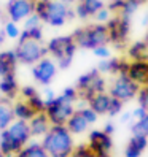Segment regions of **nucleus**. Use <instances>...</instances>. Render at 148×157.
<instances>
[{
	"label": "nucleus",
	"instance_id": "obj_22",
	"mask_svg": "<svg viewBox=\"0 0 148 157\" xmlns=\"http://www.w3.org/2000/svg\"><path fill=\"white\" fill-rule=\"evenodd\" d=\"M127 56L131 60H148V43L135 41L127 48Z\"/></svg>",
	"mask_w": 148,
	"mask_h": 157
},
{
	"label": "nucleus",
	"instance_id": "obj_6",
	"mask_svg": "<svg viewBox=\"0 0 148 157\" xmlns=\"http://www.w3.org/2000/svg\"><path fill=\"white\" fill-rule=\"evenodd\" d=\"M77 90L80 97L78 100H85V101H89V98L99 94V92H105V79L100 76V71L97 70V67L78 78Z\"/></svg>",
	"mask_w": 148,
	"mask_h": 157
},
{
	"label": "nucleus",
	"instance_id": "obj_50",
	"mask_svg": "<svg viewBox=\"0 0 148 157\" xmlns=\"http://www.w3.org/2000/svg\"><path fill=\"white\" fill-rule=\"evenodd\" d=\"M145 41L148 43V32H146V36H145Z\"/></svg>",
	"mask_w": 148,
	"mask_h": 157
},
{
	"label": "nucleus",
	"instance_id": "obj_51",
	"mask_svg": "<svg viewBox=\"0 0 148 157\" xmlns=\"http://www.w3.org/2000/svg\"><path fill=\"white\" fill-rule=\"evenodd\" d=\"M32 2H38V0H32Z\"/></svg>",
	"mask_w": 148,
	"mask_h": 157
},
{
	"label": "nucleus",
	"instance_id": "obj_43",
	"mask_svg": "<svg viewBox=\"0 0 148 157\" xmlns=\"http://www.w3.org/2000/svg\"><path fill=\"white\" fill-rule=\"evenodd\" d=\"M35 94H38V92H37V89L32 87V86H26V87L21 89V95H22L26 100H27V98H30V97H34Z\"/></svg>",
	"mask_w": 148,
	"mask_h": 157
},
{
	"label": "nucleus",
	"instance_id": "obj_14",
	"mask_svg": "<svg viewBox=\"0 0 148 157\" xmlns=\"http://www.w3.org/2000/svg\"><path fill=\"white\" fill-rule=\"evenodd\" d=\"M127 76L138 86H148V60H131Z\"/></svg>",
	"mask_w": 148,
	"mask_h": 157
},
{
	"label": "nucleus",
	"instance_id": "obj_27",
	"mask_svg": "<svg viewBox=\"0 0 148 157\" xmlns=\"http://www.w3.org/2000/svg\"><path fill=\"white\" fill-rule=\"evenodd\" d=\"M132 130V135H143V136H148V114L142 119H138L135 124H132L131 127Z\"/></svg>",
	"mask_w": 148,
	"mask_h": 157
},
{
	"label": "nucleus",
	"instance_id": "obj_47",
	"mask_svg": "<svg viewBox=\"0 0 148 157\" xmlns=\"http://www.w3.org/2000/svg\"><path fill=\"white\" fill-rule=\"evenodd\" d=\"M131 117H132V113H131V111L123 113V116H121V122H129V121H131Z\"/></svg>",
	"mask_w": 148,
	"mask_h": 157
},
{
	"label": "nucleus",
	"instance_id": "obj_19",
	"mask_svg": "<svg viewBox=\"0 0 148 157\" xmlns=\"http://www.w3.org/2000/svg\"><path fill=\"white\" fill-rule=\"evenodd\" d=\"M110 100H112V95H110V94H105V92H99V94L92 95V97L89 98L88 103H89V106L100 116V114H107V113H108Z\"/></svg>",
	"mask_w": 148,
	"mask_h": 157
},
{
	"label": "nucleus",
	"instance_id": "obj_34",
	"mask_svg": "<svg viewBox=\"0 0 148 157\" xmlns=\"http://www.w3.org/2000/svg\"><path fill=\"white\" fill-rule=\"evenodd\" d=\"M78 111L83 114V117L86 119V121L89 122V124H94L96 121H97V113L94 111V109H92L91 106H85V108H81V109H78Z\"/></svg>",
	"mask_w": 148,
	"mask_h": 157
},
{
	"label": "nucleus",
	"instance_id": "obj_21",
	"mask_svg": "<svg viewBox=\"0 0 148 157\" xmlns=\"http://www.w3.org/2000/svg\"><path fill=\"white\" fill-rule=\"evenodd\" d=\"M0 92L11 100L18 95V81L14 78V73L2 76V79H0Z\"/></svg>",
	"mask_w": 148,
	"mask_h": 157
},
{
	"label": "nucleus",
	"instance_id": "obj_35",
	"mask_svg": "<svg viewBox=\"0 0 148 157\" xmlns=\"http://www.w3.org/2000/svg\"><path fill=\"white\" fill-rule=\"evenodd\" d=\"M96 19H97V22H100V24H107L108 22V19L112 17V11L108 10V6H104L102 10H99L97 13H96Z\"/></svg>",
	"mask_w": 148,
	"mask_h": 157
},
{
	"label": "nucleus",
	"instance_id": "obj_44",
	"mask_svg": "<svg viewBox=\"0 0 148 157\" xmlns=\"http://www.w3.org/2000/svg\"><path fill=\"white\" fill-rule=\"evenodd\" d=\"M97 70L100 73H110V62L108 59H102L99 62V65H97Z\"/></svg>",
	"mask_w": 148,
	"mask_h": 157
},
{
	"label": "nucleus",
	"instance_id": "obj_52",
	"mask_svg": "<svg viewBox=\"0 0 148 157\" xmlns=\"http://www.w3.org/2000/svg\"><path fill=\"white\" fill-rule=\"evenodd\" d=\"M70 157H75V155H70Z\"/></svg>",
	"mask_w": 148,
	"mask_h": 157
},
{
	"label": "nucleus",
	"instance_id": "obj_15",
	"mask_svg": "<svg viewBox=\"0 0 148 157\" xmlns=\"http://www.w3.org/2000/svg\"><path fill=\"white\" fill-rule=\"evenodd\" d=\"M51 121L46 116V113H37L30 121H29V127H30V133L32 136H45L46 132L51 128Z\"/></svg>",
	"mask_w": 148,
	"mask_h": 157
},
{
	"label": "nucleus",
	"instance_id": "obj_37",
	"mask_svg": "<svg viewBox=\"0 0 148 157\" xmlns=\"http://www.w3.org/2000/svg\"><path fill=\"white\" fill-rule=\"evenodd\" d=\"M92 52H94L97 57H100V59H108V57H110V49H108V46H107V44L96 46V48L92 49Z\"/></svg>",
	"mask_w": 148,
	"mask_h": 157
},
{
	"label": "nucleus",
	"instance_id": "obj_8",
	"mask_svg": "<svg viewBox=\"0 0 148 157\" xmlns=\"http://www.w3.org/2000/svg\"><path fill=\"white\" fill-rule=\"evenodd\" d=\"M107 27H108L110 43H113L116 48H123L127 41L129 30H131V17L116 13L108 19Z\"/></svg>",
	"mask_w": 148,
	"mask_h": 157
},
{
	"label": "nucleus",
	"instance_id": "obj_2",
	"mask_svg": "<svg viewBox=\"0 0 148 157\" xmlns=\"http://www.w3.org/2000/svg\"><path fill=\"white\" fill-rule=\"evenodd\" d=\"M30 136L32 133H30L29 122L16 119L0 133V151L6 157H11L27 144Z\"/></svg>",
	"mask_w": 148,
	"mask_h": 157
},
{
	"label": "nucleus",
	"instance_id": "obj_4",
	"mask_svg": "<svg viewBox=\"0 0 148 157\" xmlns=\"http://www.w3.org/2000/svg\"><path fill=\"white\" fill-rule=\"evenodd\" d=\"M78 48L83 49H94L96 46L110 43L108 27L107 24H94L89 27H80L72 33Z\"/></svg>",
	"mask_w": 148,
	"mask_h": 157
},
{
	"label": "nucleus",
	"instance_id": "obj_13",
	"mask_svg": "<svg viewBox=\"0 0 148 157\" xmlns=\"http://www.w3.org/2000/svg\"><path fill=\"white\" fill-rule=\"evenodd\" d=\"M89 146L97 154V157H110V149L113 146L112 135L104 130H92L89 133Z\"/></svg>",
	"mask_w": 148,
	"mask_h": 157
},
{
	"label": "nucleus",
	"instance_id": "obj_20",
	"mask_svg": "<svg viewBox=\"0 0 148 157\" xmlns=\"http://www.w3.org/2000/svg\"><path fill=\"white\" fill-rule=\"evenodd\" d=\"M67 128L72 132V135L75 133V135H78V133H83V132H86L88 130V127H89V122L86 121L85 117H83V114L80 113V111H75L72 116H70V119L67 121Z\"/></svg>",
	"mask_w": 148,
	"mask_h": 157
},
{
	"label": "nucleus",
	"instance_id": "obj_24",
	"mask_svg": "<svg viewBox=\"0 0 148 157\" xmlns=\"http://www.w3.org/2000/svg\"><path fill=\"white\" fill-rule=\"evenodd\" d=\"M18 157H51L46 149L42 146V143H34V144H29V146H24L22 149L14 154Z\"/></svg>",
	"mask_w": 148,
	"mask_h": 157
},
{
	"label": "nucleus",
	"instance_id": "obj_25",
	"mask_svg": "<svg viewBox=\"0 0 148 157\" xmlns=\"http://www.w3.org/2000/svg\"><path fill=\"white\" fill-rule=\"evenodd\" d=\"M77 2L85 6V10L88 11L89 16H96V13L105 6V3L102 0H77Z\"/></svg>",
	"mask_w": 148,
	"mask_h": 157
},
{
	"label": "nucleus",
	"instance_id": "obj_9",
	"mask_svg": "<svg viewBox=\"0 0 148 157\" xmlns=\"http://www.w3.org/2000/svg\"><path fill=\"white\" fill-rule=\"evenodd\" d=\"M46 116L50 117V121L53 125H66L70 116L75 113V103H69L58 95L51 103L46 106Z\"/></svg>",
	"mask_w": 148,
	"mask_h": 157
},
{
	"label": "nucleus",
	"instance_id": "obj_16",
	"mask_svg": "<svg viewBox=\"0 0 148 157\" xmlns=\"http://www.w3.org/2000/svg\"><path fill=\"white\" fill-rule=\"evenodd\" d=\"M14 103H11V98L8 97H0V132L5 130V128L14 121Z\"/></svg>",
	"mask_w": 148,
	"mask_h": 157
},
{
	"label": "nucleus",
	"instance_id": "obj_23",
	"mask_svg": "<svg viewBox=\"0 0 148 157\" xmlns=\"http://www.w3.org/2000/svg\"><path fill=\"white\" fill-rule=\"evenodd\" d=\"M13 108H14V117L21 119V121H27V122H29L30 119L37 114V111L29 105V101H27V100L16 101V103L13 105Z\"/></svg>",
	"mask_w": 148,
	"mask_h": 157
},
{
	"label": "nucleus",
	"instance_id": "obj_40",
	"mask_svg": "<svg viewBox=\"0 0 148 157\" xmlns=\"http://www.w3.org/2000/svg\"><path fill=\"white\" fill-rule=\"evenodd\" d=\"M75 14H77V17H80V19H88L89 17L88 11L85 10V6H83L81 3H78V2L75 5Z\"/></svg>",
	"mask_w": 148,
	"mask_h": 157
},
{
	"label": "nucleus",
	"instance_id": "obj_48",
	"mask_svg": "<svg viewBox=\"0 0 148 157\" xmlns=\"http://www.w3.org/2000/svg\"><path fill=\"white\" fill-rule=\"evenodd\" d=\"M6 38H8V36H6V33H5V30H0V44H3Z\"/></svg>",
	"mask_w": 148,
	"mask_h": 157
},
{
	"label": "nucleus",
	"instance_id": "obj_46",
	"mask_svg": "<svg viewBox=\"0 0 148 157\" xmlns=\"http://www.w3.org/2000/svg\"><path fill=\"white\" fill-rule=\"evenodd\" d=\"M104 132H107L108 135H112V133L115 132V125H113L112 122H108V124H107V125L104 127Z\"/></svg>",
	"mask_w": 148,
	"mask_h": 157
},
{
	"label": "nucleus",
	"instance_id": "obj_32",
	"mask_svg": "<svg viewBox=\"0 0 148 157\" xmlns=\"http://www.w3.org/2000/svg\"><path fill=\"white\" fill-rule=\"evenodd\" d=\"M123 103L124 101H121L119 98L116 97H112V100H110V106H108V116H116L121 113V109H123Z\"/></svg>",
	"mask_w": 148,
	"mask_h": 157
},
{
	"label": "nucleus",
	"instance_id": "obj_28",
	"mask_svg": "<svg viewBox=\"0 0 148 157\" xmlns=\"http://www.w3.org/2000/svg\"><path fill=\"white\" fill-rule=\"evenodd\" d=\"M3 30L6 33L8 38H19V35H21V29L18 27V22L11 21V19H8L5 22V27H3Z\"/></svg>",
	"mask_w": 148,
	"mask_h": 157
},
{
	"label": "nucleus",
	"instance_id": "obj_38",
	"mask_svg": "<svg viewBox=\"0 0 148 157\" xmlns=\"http://www.w3.org/2000/svg\"><path fill=\"white\" fill-rule=\"evenodd\" d=\"M108 62H110V75H119V62H121V59L110 57Z\"/></svg>",
	"mask_w": 148,
	"mask_h": 157
},
{
	"label": "nucleus",
	"instance_id": "obj_10",
	"mask_svg": "<svg viewBox=\"0 0 148 157\" xmlns=\"http://www.w3.org/2000/svg\"><path fill=\"white\" fill-rule=\"evenodd\" d=\"M138 90H140V86L135 81H132L127 75H118V78L113 81L112 87H110V95L116 97L126 103V101L137 97Z\"/></svg>",
	"mask_w": 148,
	"mask_h": 157
},
{
	"label": "nucleus",
	"instance_id": "obj_45",
	"mask_svg": "<svg viewBox=\"0 0 148 157\" xmlns=\"http://www.w3.org/2000/svg\"><path fill=\"white\" fill-rule=\"evenodd\" d=\"M129 63H131V62H126V60L121 59V62H119V75H127Z\"/></svg>",
	"mask_w": 148,
	"mask_h": 157
},
{
	"label": "nucleus",
	"instance_id": "obj_31",
	"mask_svg": "<svg viewBox=\"0 0 148 157\" xmlns=\"http://www.w3.org/2000/svg\"><path fill=\"white\" fill-rule=\"evenodd\" d=\"M72 155H75V157H97V154L91 149V146H89V144H88V146L81 144V146L75 147Z\"/></svg>",
	"mask_w": 148,
	"mask_h": 157
},
{
	"label": "nucleus",
	"instance_id": "obj_49",
	"mask_svg": "<svg viewBox=\"0 0 148 157\" xmlns=\"http://www.w3.org/2000/svg\"><path fill=\"white\" fill-rule=\"evenodd\" d=\"M0 157H6V155H5V154H3L2 151H0Z\"/></svg>",
	"mask_w": 148,
	"mask_h": 157
},
{
	"label": "nucleus",
	"instance_id": "obj_1",
	"mask_svg": "<svg viewBox=\"0 0 148 157\" xmlns=\"http://www.w3.org/2000/svg\"><path fill=\"white\" fill-rule=\"evenodd\" d=\"M75 0H38L35 2V13L45 24L51 27H62L75 14Z\"/></svg>",
	"mask_w": 148,
	"mask_h": 157
},
{
	"label": "nucleus",
	"instance_id": "obj_18",
	"mask_svg": "<svg viewBox=\"0 0 148 157\" xmlns=\"http://www.w3.org/2000/svg\"><path fill=\"white\" fill-rule=\"evenodd\" d=\"M18 62L19 60H18L16 51H3V52H0V78L10 75V73H14Z\"/></svg>",
	"mask_w": 148,
	"mask_h": 157
},
{
	"label": "nucleus",
	"instance_id": "obj_29",
	"mask_svg": "<svg viewBox=\"0 0 148 157\" xmlns=\"http://www.w3.org/2000/svg\"><path fill=\"white\" fill-rule=\"evenodd\" d=\"M27 101H29V105L35 109L37 113H45L46 111V103H45V100L40 94H35L34 97L27 98Z\"/></svg>",
	"mask_w": 148,
	"mask_h": 157
},
{
	"label": "nucleus",
	"instance_id": "obj_11",
	"mask_svg": "<svg viewBox=\"0 0 148 157\" xmlns=\"http://www.w3.org/2000/svg\"><path fill=\"white\" fill-rule=\"evenodd\" d=\"M56 71H58V65L54 63V60L45 56L34 65L32 76L37 82H40L43 86H48L53 81V78L56 76Z\"/></svg>",
	"mask_w": 148,
	"mask_h": 157
},
{
	"label": "nucleus",
	"instance_id": "obj_5",
	"mask_svg": "<svg viewBox=\"0 0 148 157\" xmlns=\"http://www.w3.org/2000/svg\"><path fill=\"white\" fill-rule=\"evenodd\" d=\"M46 48H48V52L53 54L54 59L58 60L59 68L66 70L70 67V63L73 60V54H75L78 46L72 35H64V36H56V38L50 40Z\"/></svg>",
	"mask_w": 148,
	"mask_h": 157
},
{
	"label": "nucleus",
	"instance_id": "obj_26",
	"mask_svg": "<svg viewBox=\"0 0 148 157\" xmlns=\"http://www.w3.org/2000/svg\"><path fill=\"white\" fill-rule=\"evenodd\" d=\"M140 3H142L140 0H124V2H123V8L119 10L118 14H123V16H129V17H131L138 10V5H140Z\"/></svg>",
	"mask_w": 148,
	"mask_h": 157
},
{
	"label": "nucleus",
	"instance_id": "obj_33",
	"mask_svg": "<svg viewBox=\"0 0 148 157\" xmlns=\"http://www.w3.org/2000/svg\"><path fill=\"white\" fill-rule=\"evenodd\" d=\"M22 22H24V29L29 30V29H34V27H38L43 21H42V17L37 14V13H32L29 17H26Z\"/></svg>",
	"mask_w": 148,
	"mask_h": 157
},
{
	"label": "nucleus",
	"instance_id": "obj_7",
	"mask_svg": "<svg viewBox=\"0 0 148 157\" xmlns=\"http://www.w3.org/2000/svg\"><path fill=\"white\" fill-rule=\"evenodd\" d=\"M16 56H18V60L24 65H35L40 59H43L48 52V48L42 44V41H37V40H26V41H21L18 43L16 46Z\"/></svg>",
	"mask_w": 148,
	"mask_h": 157
},
{
	"label": "nucleus",
	"instance_id": "obj_39",
	"mask_svg": "<svg viewBox=\"0 0 148 157\" xmlns=\"http://www.w3.org/2000/svg\"><path fill=\"white\" fill-rule=\"evenodd\" d=\"M58 95L56 94H54V90L53 89H50V87H46L45 90H43V100H45V103H46V106H48L50 103H51V101L54 100V98H56Z\"/></svg>",
	"mask_w": 148,
	"mask_h": 157
},
{
	"label": "nucleus",
	"instance_id": "obj_42",
	"mask_svg": "<svg viewBox=\"0 0 148 157\" xmlns=\"http://www.w3.org/2000/svg\"><path fill=\"white\" fill-rule=\"evenodd\" d=\"M29 33H30V38L32 40H37V41H42L43 38V32H42V27H34V29H29Z\"/></svg>",
	"mask_w": 148,
	"mask_h": 157
},
{
	"label": "nucleus",
	"instance_id": "obj_30",
	"mask_svg": "<svg viewBox=\"0 0 148 157\" xmlns=\"http://www.w3.org/2000/svg\"><path fill=\"white\" fill-rule=\"evenodd\" d=\"M61 98L64 101H69V103H77V100L80 98L77 87H67V89H64L62 94H61Z\"/></svg>",
	"mask_w": 148,
	"mask_h": 157
},
{
	"label": "nucleus",
	"instance_id": "obj_36",
	"mask_svg": "<svg viewBox=\"0 0 148 157\" xmlns=\"http://www.w3.org/2000/svg\"><path fill=\"white\" fill-rule=\"evenodd\" d=\"M137 100H138V105H142L143 108L148 109V86L140 87V90L137 94Z\"/></svg>",
	"mask_w": 148,
	"mask_h": 157
},
{
	"label": "nucleus",
	"instance_id": "obj_3",
	"mask_svg": "<svg viewBox=\"0 0 148 157\" xmlns=\"http://www.w3.org/2000/svg\"><path fill=\"white\" fill-rule=\"evenodd\" d=\"M73 138L67 125H51L43 136L42 146L51 157H70L73 154Z\"/></svg>",
	"mask_w": 148,
	"mask_h": 157
},
{
	"label": "nucleus",
	"instance_id": "obj_12",
	"mask_svg": "<svg viewBox=\"0 0 148 157\" xmlns=\"http://www.w3.org/2000/svg\"><path fill=\"white\" fill-rule=\"evenodd\" d=\"M35 13V2L32 0H13L6 3V14L14 22H22L26 17Z\"/></svg>",
	"mask_w": 148,
	"mask_h": 157
},
{
	"label": "nucleus",
	"instance_id": "obj_17",
	"mask_svg": "<svg viewBox=\"0 0 148 157\" xmlns=\"http://www.w3.org/2000/svg\"><path fill=\"white\" fill-rule=\"evenodd\" d=\"M148 146V136L134 135L124 149V157H140Z\"/></svg>",
	"mask_w": 148,
	"mask_h": 157
},
{
	"label": "nucleus",
	"instance_id": "obj_41",
	"mask_svg": "<svg viewBox=\"0 0 148 157\" xmlns=\"http://www.w3.org/2000/svg\"><path fill=\"white\" fill-rule=\"evenodd\" d=\"M146 114H148V109L143 108L142 105H138V106L134 109V111H132V117L137 119V121H138V119H142V117H145Z\"/></svg>",
	"mask_w": 148,
	"mask_h": 157
}]
</instances>
